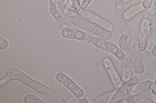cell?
Masks as SVG:
<instances>
[{
  "mask_svg": "<svg viewBox=\"0 0 156 103\" xmlns=\"http://www.w3.org/2000/svg\"><path fill=\"white\" fill-rule=\"evenodd\" d=\"M5 77L9 81L18 80L43 95L46 94L49 91V88L47 86L34 80L16 68L9 70Z\"/></svg>",
  "mask_w": 156,
  "mask_h": 103,
  "instance_id": "1",
  "label": "cell"
},
{
  "mask_svg": "<svg viewBox=\"0 0 156 103\" xmlns=\"http://www.w3.org/2000/svg\"><path fill=\"white\" fill-rule=\"evenodd\" d=\"M71 21L74 25L81 29L90 32L103 40H108L112 37V34L111 31L77 15L73 16Z\"/></svg>",
  "mask_w": 156,
  "mask_h": 103,
  "instance_id": "2",
  "label": "cell"
},
{
  "mask_svg": "<svg viewBox=\"0 0 156 103\" xmlns=\"http://www.w3.org/2000/svg\"><path fill=\"white\" fill-rule=\"evenodd\" d=\"M72 5L68 9L70 12L80 17L95 23L103 28L110 31L114 28L112 24L107 20L90 11L85 10L80 5L79 0H71Z\"/></svg>",
  "mask_w": 156,
  "mask_h": 103,
  "instance_id": "3",
  "label": "cell"
},
{
  "mask_svg": "<svg viewBox=\"0 0 156 103\" xmlns=\"http://www.w3.org/2000/svg\"><path fill=\"white\" fill-rule=\"evenodd\" d=\"M92 44L101 50L111 53L119 60H122L125 57V53L113 43L95 37L92 40Z\"/></svg>",
  "mask_w": 156,
  "mask_h": 103,
  "instance_id": "4",
  "label": "cell"
},
{
  "mask_svg": "<svg viewBox=\"0 0 156 103\" xmlns=\"http://www.w3.org/2000/svg\"><path fill=\"white\" fill-rule=\"evenodd\" d=\"M129 48L131 60L135 72L140 74L144 72V67L140 51L138 41L133 39L129 42Z\"/></svg>",
  "mask_w": 156,
  "mask_h": 103,
  "instance_id": "5",
  "label": "cell"
},
{
  "mask_svg": "<svg viewBox=\"0 0 156 103\" xmlns=\"http://www.w3.org/2000/svg\"><path fill=\"white\" fill-rule=\"evenodd\" d=\"M151 25V22L148 19H143L141 22L138 37L139 47L141 53L146 50Z\"/></svg>",
  "mask_w": 156,
  "mask_h": 103,
  "instance_id": "6",
  "label": "cell"
},
{
  "mask_svg": "<svg viewBox=\"0 0 156 103\" xmlns=\"http://www.w3.org/2000/svg\"><path fill=\"white\" fill-rule=\"evenodd\" d=\"M57 80L68 88L77 98L84 95L83 90L69 76L62 72L58 73L56 77Z\"/></svg>",
  "mask_w": 156,
  "mask_h": 103,
  "instance_id": "7",
  "label": "cell"
},
{
  "mask_svg": "<svg viewBox=\"0 0 156 103\" xmlns=\"http://www.w3.org/2000/svg\"><path fill=\"white\" fill-rule=\"evenodd\" d=\"M103 63L114 87L116 89H119L122 82L113 63L108 57L104 58Z\"/></svg>",
  "mask_w": 156,
  "mask_h": 103,
  "instance_id": "8",
  "label": "cell"
},
{
  "mask_svg": "<svg viewBox=\"0 0 156 103\" xmlns=\"http://www.w3.org/2000/svg\"><path fill=\"white\" fill-rule=\"evenodd\" d=\"M61 33L64 38L80 41L84 39L86 34L83 31L75 28H70L68 27H63Z\"/></svg>",
  "mask_w": 156,
  "mask_h": 103,
  "instance_id": "9",
  "label": "cell"
},
{
  "mask_svg": "<svg viewBox=\"0 0 156 103\" xmlns=\"http://www.w3.org/2000/svg\"><path fill=\"white\" fill-rule=\"evenodd\" d=\"M133 65L131 59L126 57L123 59L122 62V80L127 81L131 78L133 71Z\"/></svg>",
  "mask_w": 156,
  "mask_h": 103,
  "instance_id": "10",
  "label": "cell"
},
{
  "mask_svg": "<svg viewBox=\"0 0 156 103\" xmlns=\"http://www.w3.org/2000/svg\"><path fill=\"white\" fill-rule=\"evenodd\" d=\"M131 90L130 86L127 83L125 82L122 84L113 95L110 103L123 101V100L126 97Z\"/></svg>",
  "mask_w": 156,
  "mask_h": 103,
  "instance_id": "11",
  "label": "cell"
},
{
  "mask_svg": "<svg viewBox=\"0 0 156 103\" xmlns=\"http://www.w3.org/2000/svg\"><path fill=\"white\" fill-rule=\"evenodd\" d=\"M153 87V83L150 80H147L137 83L132 90L133 96L144 93L151 90Z\"/></svg>",
  "mask_w": 156,
  "mask_h": 103,
  "instance_id": "12",
  "label": "cell"
},
{
  "mask_svg": "<svg viewBox=\"0 0 156 103\" xmlns=\"http://www.w3.org/2000/svg\"><path fill=\"white\" fill-rule=\"evenodd\" d=\"M144 8L143 4L139 3L133 5L126 11L124 13L123 17L126 20H129L137 14L143 11Z\"/></svg>",
  "mask_w": 156,
  "mask_h": 103,
  "instance_id": "13",
  "label": "cell"
},
{
  "mask_svg": "<svg viewBox=\"0 0 156 103\" xmlns=\"http://www.w3.org/2000/svg\"><path fill=\"white\" fill-rule=\"evenodd\" d=\"M156 44V26H154L150 28L146 49V51L148 53H151Z\"/></svg>",
  "mask_w": 156,
  "mask_h": 103,
  "instance_id": "14",
  "label": "cell"
},
{
  "mask_svg": "<svg viewBox=\"0 0 156 103\" xmlns=\"http://www.w3.org/2000/svg\"><path fill=\"white\" fill-rule=\"evenodd\" d=\"M50 11L55 19L62 27H67L64 19L56 9V0H50Z\"/></svg>",
  "mask_w": 156,
  "mask_h": 103,
  "instance_id": "15",
  "label": "cell"
},
{
  "mask_svg": "<svg viewBox=\"0 0 156 103\" xmlns=\"http://www.w3.org/2000/svg\"><path fill=\"white\" fill-rule=\"evenodd\" d=\"M117 90H115L105 94L98 98L90 101V103H109L116 92Z\"/></svg>",
  "mask_w": 156,
  "mask_h": 103,
  "instance_id": "16",
  "label": "cell"
},
{
  "mask_svg": "<svg viewBox=\"0 0 156 103\" xmlns=\"http://www.w3.org/2000/svg\"><path fill=\"white\" fill-rule=\"evenodd\" d=\"M115 10L117 18H122L123 17L124 8L122 0H119L115 2Z\"/></svg>",
  "mask_w": 156,
  "mask_h": 103,
  "instance_id": "17",
  "label": "cell"
},
{
  "mask_svg": "<svg viewBox=\"0 0 156 103\" xmlns=\"http://www.w3.org/2000/svg\"><path fill=\"white\" fill-rule=\"evenodd\" d=\"M128 36L122 34L119 39V45L120 50L125 54L127 53L129 51L127 44Z\"/></svg>",
  "mask_w": 156,
  "mask_h": 103,
  "instance_id": "18",
  "label": "cell"
},
{
  "mask_svg": "<svg viewBox=\"0 0 156 103\" xmlns=\"http://www.w3.org/2000/svg\"><path fill=\"white\" fill-rule=\"evenodd\" d=\"M24 101L26 103H45L36 96L31 94L26 95Z\"/></svg>",
  "mask_w": 156,
  "mask_h": 103,
  "instance_id": "19",
  "label": "cell"
},
{
  "mask_svg": "<svg viewBox=\"0 0 156 103\" xmlns=\"http://www.w3.org/2000/svg\"><path fill=\"white\" fill-rule=\"evenodd\" d=\"M119 27L122 34L128 36L130 34V31L128 26L125 21L121 22L119 24Z\"/></svg>",
  "mask_w": 156,
  "mask_h": 103,
  "instance_id": "20",
  "label": "cell"
},
{
  "mask_svg": "<svg viewBox=\"0 0 156 103\" xmlns=\"http://www.w3.org/2000/svg\"><path fill=\"white\" fill-rule=\"evenodd\" d=\"M147 11L150 15H154L156 13V0H155L152 4Z\"/></svg>",
  "mask_w": 156,
  "mask_h": 103,
  "instance_id": "21",
  "label": "cell"
},
{
  "mask_svg": "<svg viewBox=\"0 0 156 103\" xmlns=\"http://www.w3.org/2000/svg\"><path fill=\"white\" fill-rule=\"evenodd\" d=\"M8 46V42L1 36L0 37V48L4 50L7 48Z\"/></svg>",
  "mask_w": 156,
  "mask_h": 103,
  "instance_id": "22",
  "label": "cell"
},
{
  "mask_svg": "<svg viewBox=\"0 0 156 103\" xmlns=\"http://www.w3.org/2000/svg\"><path fill=\"white\" fill-rule=\"evenodd\" d=\"M139 80L137 77L133 76L128 81H126L127 83L130 86L136 85L138 83Z\"/></svg>",
  "mask_w": 156,
  "mask_h": 103,
  "instance_id": "23",
  "label": "cell"
},
{
  "mask_svg": "<svg viewBox=\"0 0 156 103\" xmlns=\"http://www.w3.org/2000/svg\"><path fill=\"white\" fill-rule=\"evenodd\" d=\"M146 97L147 98L151 100L154 103L156 101V94L153 91L148 92L147 93Z\"/></svg>",
  "mask_w": 156,
  "mask_h": 103,
  "instance_id": "24",
  "label": "cell"
},
{
  "mask_svg": "<svg viewBox=\"0 0 156 103\" xmlns=\"http://www.w3.org/2000/svg\"><path fill=\"white\" fill-rule=\"evenodd\" d=\"M153 0H144L143 5L145 9H148L151 6Z\"/></svg>",
  "mask_w": 156,
  "mask_h": 103,
  "instance_id": "25",
  "label": "cell"
},
{
  "mask_svg": "<svg viewBox=\"0 0 156 103\" xmlns=\"http://www.w3.org/2000/svg\"><path fill=\"white\" fill-rule=\"evenodd\" d=\"M92 0H83L81 6L84 9H86Z\"/></svg>",
  "mask_w": 156,
  "mask_h": 103,
  "instance_id": "26",
  "label": "cell"
},
{
  "mask_svg": "<svg viewBox=\"0 0 156 103\" xmlns=\"http://www.w3.org/2000/svg\"><path fill=\"white\" fill-rule=\"evenodd\" d=\"M93 37L90 35L86 33L84 40H86L88 43H90L93 39Z\"/></svg>",
  "mask_w": 156,
  "mask_h": 103,
  "instance_id": "27",
  "label": "cell"
},
{
  "mask_svg": "<svg viewBox=\"0 0 156 103\" xmlns=\"http://www.w3.org/2000/svg\"><path fill=\"white\" fill-rule=\"evenodd\" d=\"M67 103H78V101L75 98L70 97L67 99L66 102Z\"/></svg>",
  "mask_w": 156,
  "mask_h": 103,
  "instance_id": "28",
  "label": "cell"
},
{
  "mask_svg": "<svg viewBox=\"0 0 156 103\" xmlns=\"http://www.w3.org/2000/svg\"><path fill=\"white\" fill-rule=\"evenodd\" d=\"M137 103H146L145 99L141 98L139 99L137 102Z\"/></svg>",
  "mask_w": 156,
  "mask_h": 103,
  "instance_id": "29",
  "label": "cell"
},
{
  "mask_svg": "<svg viewBox=\"0 0 156 103\" xmlns=\"http://www.w3.org/2000/svg\"><path fill=\"white\" fill-rule=\"evenodd\" d=\"M151 53L153 56L156 57V44L153 48Z\"/></svg>",
  "mask_w": 156,
  "mask_h": 103,
  "instance_id": "30",
  "label": "cell"
},
{
  "mask_svg": "<svg viewBox=\"0 0 156 103\" xmlns=\"http://www.w3.org/2000/svg\"><path fill=\"white\" fill-rule=\"evenodd\" d=\"M79 103H89V102L87 99L85 98H83L81 99L79 101Z\"/></svg>",
  "mask_w": 156,
  "mask_h": 103,
  "instance_id": "31",
  "label": "cell"
},
{
  "mask_svg": "<svg viewBox=\"0 0 156 103\" xmlns=\"http://www.w3.org/2000/svg\"><path fill=\"white\" fill-rule=\"evenodd\" d=\"M152 91L153 92L156 94V78L155 82L154 84V87Z\"/></svg>",
  "mask_w": 156,
  "mask_h": 103,
  "instance_id": "32",
  "label": "cell"
},
{
  "mask_svg": "<svg viewBox=\"0 0 156 103\" xmlns=\"http://www.w3.org/2000/svg\"><path fill=\"white\" fill-rule=\"evenodd\" d=\"M146 103H154L153 101H152L151 100L148 99L146 98L145 99Z\"/></svg>",
  "mask_w": 156,
  "mask_h": 103,
  "instance_id": "33",
  "label": "cell"
},
{
  "mask_svg": "<svg viewBox=\"0 0 156 103\" xmlns=\"http://www.w3.org/2000/svg\"><path fill=\"white\" fill-rule=\"evenodd\" d=\"M131 0H122L123 2L127 3L130 2Z\"/></svg>",
  "mask_w": 156,
  "mask_h": 103,
  "instance_id": "34",
  "label": "cell"
},
{
  "mask_svg": "<svg viewBox=\"0 0 156 103\" xmlns=\"http://www.w3.org/2000/svg\"><path fill=\"white\" fill-rule=\"evenodd\" d=\"M118 0H114V1H115V2L117 1H118Z\"/></svg>",
  "mask_w": 156,
  "mask_h": 103,
  "instance_id": "35",
  "label": "cell"
},
{
  "mask_svg": "<svg viewBox=\"0 0 156 103\" xmlns=\"http://www.w3.org/2000/svg\"><path fill=\"white\" fill-rule=\"evenodd\" d=\"M154 103H156V101H155L154 102Z\"/></svg>",
  "mask_w": 156,
  "mask_h": 103,
  "instance_id": "36",
  "label": "cell"
}]
</instances>
